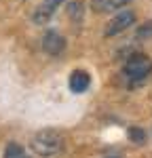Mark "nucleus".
Wrapping results in <instances>:
<instances>
[{
  "instance_id": "nucleus-1",
  "label": "nucleus",
  "mask_w": 152,
  "mask_h": 158,
  "mask_svg": "<svg viewBox=\"0 0 152 158\" xmlns=\"http://www.w3.org/2000/svg\"><path fill=\"white\" fill-rule=\"evenodd\" d=\"M32 150L36 152L40 158H53L59 156L63 150V137L59 131H53V129H44V131H38L32 137Z\"/></svg>"
},
{
  "instance_id": "nucleus-2",
  "label": "nucleus",
  "mask_w": 152,
  "mask_h": 158,
  "mask_svg": "<svg viewBox=\"0 0 152 158\" xmlns=\"http://www.w3.org/2000/svg\"><path fill=\"white\" fill-rule=\"evenodd\" d=\"M152 72V59L144 53H133L123 65V74H125L127 80L131 82H139V80H146Z\"/></svg>"
},
{
  "instance_id": "nucleus-3",
  "label": "nucleus",
  "mask_w": 152,
  "mask_h": 158,
  "mask_svg": "<svg viewBox=\"0 0 152 158\" xmlns=\"http://www.w3.org/2000/svg\"><path fill=\"white\" fill-rule=\"evenodd\" d=\"M133 23H135V13L129 11V9H123L110 19V23L106 25V36H116V34L129 30Z\"/></svg>"
},
{
  "instance_id": "nucleus-4",
  "label": "nucleus",
  "mask_w": 152,
  "mask_h": 158,
  "mask_svg": "<svg viewBox=\"0 0 152 158\" xmlns=\"http://www.w3.org/2000/svg\"><path fill=\"white\" fill-rule=\"evenodd\" d=\"M63 2L65 0H42L34 9V13H32V21L36 25H47L51 21V17L55 15V11L61 6Z\"/></svg>"
},
{
  "instance_id": "nucleus-5",
  "label": "nucleus",
  "mask_w": 152,
  "mask_h": 158,
  "mask_svg": "<svg viewBox=\"0 0 152 158\" xmlns=\"http://www.w3.org/2000/svg\"><path fill=\"white\" fill-rule=\"evenodd\" d=\"M63 49H65V38L59 34V32H55V30H49L44 36H42V51L51 55V57H57V55H61Z\"/></svg>"
},
{
  "instance_id": "nucleus-6",
  "label": "nucleus",
  "mask_w": 152,
  "mask_h": 158,
  "mask_svg": "<svg viewBox=\"0 0 152 158\" xmlns=\"http://www.w3.org/2000/svg\"><path fill=\"white\" fill-rule=\"evenodd\" d=\"M68 86L72 93H85L89 86H91V76L82 70H76V72L70 74V80H68Z\"/></svg>"
},
{
  "instance_id": "nucleus-7",
  "label": "nucleus",
  "mask_w": 152,
  "mask_h": 158,
  "mask_svg": "<svg viewBox=\"0 0 152 158\" xmlns=\"http://www.w3.org/2000/svg\"><path fill=\"white\" fill-rule=\"evenodd\" d=\"M4 158H30V156L19 143H9L4 150Z\"/></svg>"
},
{
  "instance_id": "nucleus-8",
  "label": "nucleus",
  "mask_w": 152,
  "mask_h": 158,
  "mask_svg": "<svg viewBox=\"0 0 152 158\" xmlns=\"http://www.w3.org/2000/svg\"><path fill=\"white\" fill-rule=\"evenodd\" d=\"M82 2H70V6H68V15H70V19L74 21V23H80L82 21Z\"/></svg>"
},
{
  "instance_id": "nucleus-9",
  "label": "nucleus",
  "mask_w": 152,
  "mask_h": 158,
  "mask_svg": "<svg viewBox=\"0 0 152 158\" xmlns=\"http://www.w3.org/2000/svg\"><path fill=\"white\" fill-rule=\"evenodd\" d=\"M135 38H137V40H144V38H152V21H148V23L141 25V27L137 30V34H135Z\"/></svg>"
},
{
  "instance_id": "nucleus-10",
  "label": "nucleus",
  "mask_w": 152,
  "mask_h": 158,
  "mask_svg": "<svg viewBox=\"0 0 152 158\" xmlns=\"http://www.w3.org/2000/svg\"><path fill=\"white\" fill-rule=\"evenodd\" d=\"M129 2H131V0H108L106 11H120V9H125Z\"/></svg>"
},
{
  "instance_id": "nucleus-11",
  "label": "nucleus",
  "mask_w": 152,
  "mask_h": 158,
  "mask_svg": "<svg viewBox=\"0 0 152 158\" xmlns=\"http://www.w3.org/2000/svg\"><path fill=\"white\" fill-rule=\"evenodd\" d=\"M129 137H131L133 141H137V143H141V141L146 139V133H144L141 129H135V127H131V129H129Z\"/></svg>"
},
{
  "instance_id": "nucleus-12",
  "label": "nucleus",
  "mask_w": 152,
  "mask_h": 158,
  "mask_svg": "<svg viewBox=\"0 0 152 158\" xmlns=\"http://www.w3.org/2000/svg\"><path fill=\"white\" fill-rule=\"evenodd\" d=\"M103 158H120V156H103Z\"/></svg>"
}]
</instances>
